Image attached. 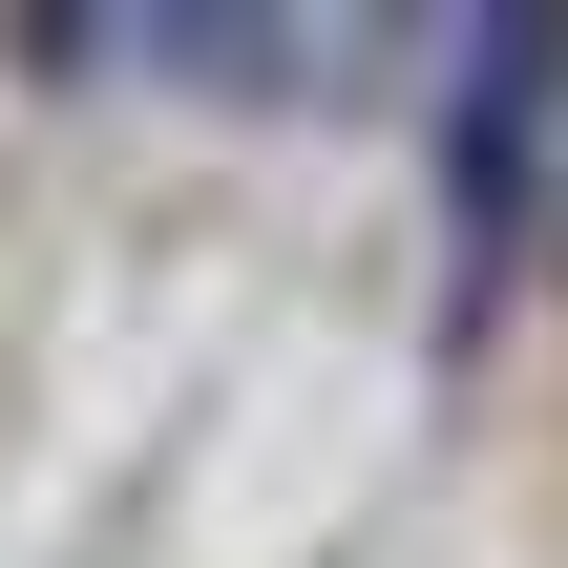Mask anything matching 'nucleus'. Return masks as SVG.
<instances>
[{"mask_svg":"<svg viewBox=\"0 0 568 568\" xmlns=\"http://www.w3.org/2000/svg\"><path fill=\"white\" fill-rule=\"evenodd\" d=\"M464 232H506V211H548V21H464Z\"/></svg>","mask_w":568,"mask_h":568,"instance_id":"nucleus-1","label":"nucleus"},{"mask_svg":"<svg viewBox=\"0 0 568 568\" xmlns=\"http://www.w3.org/2000/svg\"><path fill=\"white\" fill-rule=\"evenodd\" d=\"M548 211H568V190H548Z\"/></svg>","mask_w":568,"mask_h":568,"instance_id":"nucleus-2","label":"nucleus"}]
</instances>
